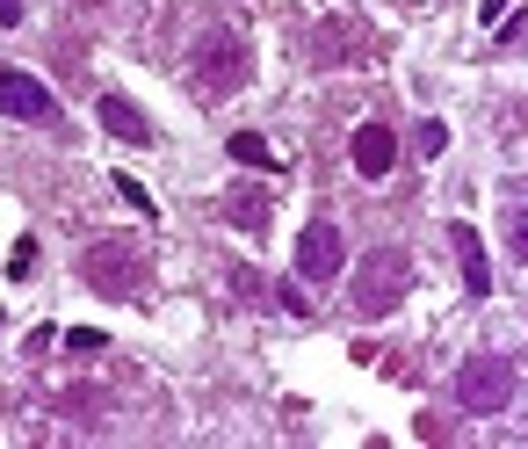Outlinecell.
Instances as JSON below:
<instances>
[{
    "label": "cell",
    "mask_w": 528,
    "mask_h": 449,
    "mask_svg": "<svg viewBox=\"0 0 528 449\" xmlns=\"http://www.w3.org/2000/svg\"><path fill=\"white\" fill-rule=\"evenodd\" d=\"M442 145H449V124H420V153H427V160L442 153Z\"/></svg>",
    "instance_id": "15"
},
{
    "label": "cell",
    "mask_w": 528,
    "mask_h": 449,
    "mask_svg": "<svg viewBox=\"0 0 528 449\" xmlns=\"http://www.w3.org/2000/svg\"><path fill=\"white\" fill-rule=\"evenodd\" d=\"M514 399V363L507 355H471V363L456 370V406L463 413H500Z\"/></svg>",
    "instance_id": "4"
},
{
    "label": "cell",
    "mask_w": 528,
    "mask_h": 449,
    "mask_svg": "<svg viewBox=\"0 0 528 449\" xmlns=\"http://www.w3.org/2000/svg\"><path fill=\"white\" fill-rule=\"evenodd\" d=\"M116 196H123V203H131V211H138V218H152V196H145V182H131V174H116Z\"/></svg>",
    "instance_id": "12"
},
{
    "label": "cell",
    "mask_w": 528,
    "mask_h": 449,
    "mask_svg": "<svg viewBox=\"0 0 528 449\" xmlns=\"http://www.w3.org/2000/svg\"><path fill=\"white\" fill-rule=\"evenodd\" d=\"M232 290L239 297H268V276H261V268H232Z\"/></svg>",
    "instance_id": "13"
},
{
    "label": "cell",
    "mask_w": 528,
    "mask_h": 449,
    "mask_svg": "<svg viewBox=\"0 0 528 449\" xmlns=\"http://www.w3.org/2000/svg\"><path fill=\"white\" fill-rule=\"evenodd\" d=\"M406 290H413V254L377 247V254H362V268L348 276V305H355V319H384V312L406 305Z\"/></svg>",
    "instance_id": "1"
},
{
    "label": "cell",
    "mask_w": 528,
    "mask_h": 449,
    "mask_svg": "<svg viewBox=\"0 0 528 449\" xmlns=\"http://www.w3.org/2000/svg\"><path fill=\"white\" fill-rule=\"evenodd\" d=\"M449 247H456V261H463V290H471V297H492V261H485V239H478L471 225H449Z\"/></svg>",
    "instance_id": "8"
},
{
    "label": "cell",
    "mask_w": 528,
    "mask_h": 449,
    "mask_svg": "<svg viewBox=\"0 0 528 449\" xmlns=\"http://www.w3.org/2000/svg\"><path fill=\"white\" fill-rule=\"evenodd\" d=\"M196 80L210 87V95H239L246 80H254V51H246V37L239 29H210V37L196 44Z\"/></svg>",
    "instance_id": "3"
},
{
    "label": "cell",
    "mask_w": 528,
    "mask_h": 449,
    "mask_svg": "<svg viewBox=\"0 0 528 449\" xmlns=\"http://www.w3.org/2000/svg\"><path fill=\"white\" fill-rule=\"evenodd\" d=\"M225 153H232L239 167H261V174H275V167H283V160L268 153V138H254V131H232V145H225Z\"/></svg>",
    "instance_id": "10"
},
{
    "label": "cell",
    "mask_w": 528,
    "mask_h": 449,
    "mask_svg": "<svg viewBox=\"0 0 528 449\" xmlns=\"http://www.w3.org/2000/svg\"><path fill=\"white\" fill-rule=\"evenodd\" d=\"M0 22H8V29H15V22H22V0H0Z\"/></svg>",
    "instance_id": "18"
},
{
    "label": "cell",
    "mask_w": 528,
    "mask_h": 449,
    "mask_svg": "<svg viewBox=\"0 0 528 449\" xmlns=\"http://www.w3.org/2000/svg\"><path fill=\"white\" fill-rule=\"evenodd\" d=\"M37 268V239H15V254H8V276H29Z\"/></svg>",
    "instance_id": "14"
},
{
    "label": "cell",
    "mask_w": 528,
    "mask_h": 449,
    "mask_svg": "<svg viewBox=\"0 0 528 449\" xmlns=\"http://www.w3.org/2000/svg\"><path fill=\"white\" fill-rule=\"evenodd\" d=\"M225 218H232L239 232H268V196H232Z\"/></svg>",
    "instance_id": "11"
},
{
    "label": "cell",
    "mask_w": 528,
    "mask_h": 449,
    "mask_svg": "<svg viewBox=\"0 0 528 449\" xmlns=\"http://www.w3.org/2000/svg\"><path fill=\"white\" fill-rule=\"evenodd\" d=\"M95 116H102V131H116V138H131V145H145V138H152V124H145V109H138L131 95H102V102H95Z\"/></svg>",
    "instance_id": "9"
},
{
    "label": "cell",
    "mask_w": 528,
    "mask_h": 449,
    "mask_svg": "<svg viewBox=\"0 0 528 449\" xmlns=\"http://www.w3.org/2000/svg\"><path fill=\"white\" fill-rule=\"evenodd\" d=\"M275 305H283V312H312V297H304L297 283H283V290H275Z\"/></svg>",
    "instance_id": "16"
},
{
    "label": "cell",
    "mask_w": 528,
    "mask_h": 449,
    "mask_svg": "<svg viewBox=\"0 0 528 449\" xmlns=\"http://www.w3.org/2000/svg\"><path fill=\"white\" fill-rule=\"evenodd\" d=\"M297 276L304 283H333V276H348V239H340L333 218H312L297 232Z\"/></svg>",
    "instance_id": "5"
},
{
    "label": "cell",
    "mask_w": 528,
    "mask_h": 449,
    "mask_svg": "<svg viewBox=\"0 0 528 449\" xmlns=\"http://www.w3.org/2000/svg\"><path fill=\"white\" fill-rule=\"evenodd\" d=\"M507 8H514V0H478V22L492 29V22H507Z\"/></svg>",
    "instance_id": "17"
},
{
    "label": "cell",
    "mask_w": 528,
    "mask_h": 449,
    "mask_svg": "<svg viewBox=\"0 0 528 449\" xmlns=\"http://www.w3.org/2000/svg\"><path fill=\"white\" fill-rule=\"evenodd\" d=\"M145 276H152V261L131 247V239H95V247L80 254V283L109 297V305H131V297H145Z\"/></svg>",
    "instance_id": "2"
},
{
    "label": "cell",
    "mask_w": 528,
    "mask_h": 449,
    "mask_svg": "<svg viewBox=\"0 0 528 449\" xmlns=\"http://www.w3.org/2000/svg\"><path fill=\"white\" fill-rule=\"evenodd\" d=\"M0 116H15V124H58V102H51V87L37 73H0Z\"/></svg>",
    "instance_id": "6"
},
{
    "label": "cell",
    "mask_w": 528,
    "mask_h": 449,
    "mask_svg": "<svg viewBox=\"0 0 528 449\" xmlns=\"http://www.w3.org/2000/svg\"><path fill=\"white\" fill-rule=\"evenodd\" d=\"M348 167L362 174V182H384V174L398 167V138H391L384 124H362V131L348 138Z\"/></svg>",
    "instance_id": "7"
}]
</instances>
